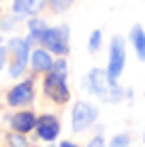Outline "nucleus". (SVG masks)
Segmentation results:
<instances>
[{
	"label": "nucleus",
	"instance_id": "obj_11",
	"mask_svg": "<svg viewBox=\"0 0 145 147\" xmlns=\"http://www.w3.org/2000/svg\"><path fill=\"white\" fill-rule=\"evenodd\" d=\"M47 0H13V11L15 15L24 17V15H38Z\"/></svg>",
	"mask_w": 145,
	"mask_h": 147
},
{
	"label": "nucleus",
	"instance_id": "obj_21",
	"mask_svg": "<svg viewBox=\"0 0 145 147\" xmlns=\"http://www.w3.org/2000/svg\"><path fill=\"white\" fill-rule=\"evenodd\" d=\"M60 147H79V145L71 143V141H62V143H60Z\"/></svg>",
	"mask_w": 145,
	"mask_h": 147
},
{
	"label": "nucleus",
	"instance_id": "obj_6",
	"mask_svg": "<svg viewBox=\"0 0 145 147\" xmlns=\"http://www.w3.org/2000/svg\"><path fill=\"white\" fill-rule=\"evenodd\" d=\"M98 117V109L92 107L90 102H83V100H79V102L73 105V111H71V124H73V130L75 132H83L86 128L96 121Z\"/></svg>",
	"mask_w": 145,
	"mask_h": 147
},
{
	"label": "nucleus",
	"instance_id": "obj_18",
	"mask_svg": "<svg viewBox=\"0 0 145 147\" xmlns=\"http://www.w3.org/2000/svg\"><path fill=\"white\" fill-rule=\"evenodd\" d=\"M51 70H56V73H60V75H68V64H66V58H58L56 62H53V68Z\"/></svg>",
	"mask_w": 145,
	"mask_h": 147
},
{
	"label": "nucleus",
	"instance_id": "obj_5",
	"mask_svg": "<svg viewBox=\"0 0 145 147\" xmlns=\"http://www.w3.org/2000/svg\"><path fill=\"white\" fill-rule=\"evenodd\" d=\"M124 66H126V45L122 36H113L109 43V64H107V77L115 81L122 77Z\"/></svg>",
	"mask_w": 145,
	"mask_h": 147
},
{
	"label": "nucleus",
	"instance_id": "obj_3",
	"mask_svg": "<svg viewBox=\"0 0 145 147\" xmlns=\"http://www.w3.org/2000/svg\"><path fill=\"white\" fill-rule=\"evenodd\" d=\"M30 40L32 38H11L7 43L9 47V55H11V62H9V75L11 77H22L24 70L28 66L30 60Z\"/></svg>",
	"mask_w": 145,
	"mask_h": 147
},
{
	"label": "nucleus",
	"instance_id": "obj_2",
	"mask_svg": "<svg viewBox=\"0 0 145 147\" xmlns=\"http://www.w3.org/2000/svg\"><path fill=\"white\" fill-rule=\"evenodd\" d=\"M36 40L41 43V47H45L49 53H56L58 58H62V55H66L71 51V32H68V26H47L36 36Z\"/></svg>",
	"mask_w": 145,
	"mask_h": 147
},
{
	"label": "nucleus",
	"instance_id": "obj_22",
	"mask_svg": "<svg viewBox=\"0 0 145 147\" xmlns=\"http://www.w3.org/2000/svg\"><path fill=\"white\" fill-rule=\"evenodd\" d=\"M143 139H145V134H143Z\"/></svg>",
	"mask_w": 145,
	"mask_h": 147
},
{
	"label": "nucleus",
	"instance_id": "obj_8",
	"mask_svg": "<svg viewBox=\"0 0 145 147\" xmlns=\"http://www.w3.org/2000/svg\"><path fill=\"white\" fill-rule=\"evenodd\" d=\"M34 130H36L38 139L53 141V139H58V134H60V119L51 113H45L36 119V128Z\"/></svg>",
	"mask_w": 145,
	"mask_h": 147
},
{
	"label": "nucleus",
	"instance_id": "obj_20",
	"mask_svg": "<svg viewBox=\"0 0 145 147\" xmlns=\"http://www.w3.org/2000/svg\"><path fill=\"white\" fill-rule=\"evenodd\" d=\"M88 147H107V145H105L103 136H94V139L90 141V145H88Z\"/></svg>",
	"mask_w": 145,
	"mask_h": 147
},
{
	"label": "nucleus",
	"instance_id": "obj_1",
	"mask_svg": "<svg viewBox=\"0 0 145 147\" xmlns=\"http://www.w3.org/2000/svg\"><path fill=\"white\" fill-rule=\"evenodd\" d=\"M88 90L92 94L100 96L103 100H109V102H119L124 98L122 88L115 81L109 79L107 70H103V68H92V73L88 75Z\"/></svg>",
	"mask_w": 145,
	"mask_h": 147
},
{
	"label": "nucleus",
	"instance_id": "obj_13",
	"mask_svg": "<svg viewBox=\"0 0 145 147\" xmlns=\"http://www.w3.org/2000/svg\"><path fill=\"white\" fill-rule=\"evenodd\" d=\"M47 28V24H45V19H41V17H36L34 15L32 19H28V30H30V38L32 40H36V36L43 32V30Z\"/></svg>",
	"mask_w": 145,
	"mask_h": 147
},
{
	"label": "nucleus",
	"instance_id": "obj_19",
	"mask_svg": "<svg viewBox=\"0 0 145 147\" xmlns=\"http://www.w3.org/2000/svg\"><path fill=\"white\" fill-rule=\"evenodd\" d=\"M7 53H9V47L2 43V36H0V70H2L4 62H7Z\"/></svg>",
	"mask_w": 145,
	"mask_h": 147
},
{
	"label": "nucleus",
	"instance_id": "obj_15",
	"mask_svg": "<svg viewBox=\"0 0 145 147\" xmlns=\"http://www.w3.org/2000/svg\"><path fill=\"white\" fill-rule=\"evenodd\" d=\"M100 45H103V32H100V30H92V34H90V38H88V49H90V53H92V51H98V49H100Z\"/></svg>",
	"mask_w": 145,
	"mask_h": 147
},
{
	"label": "nucleus",
	"instance_id": "obj_4",
	"mask_svg": "<svg viewBox=\"0 0 145 147\" xmlns=\"http://www.w3.org/2000/svg\"><path fill=\"white\" fill-rule=\"evenodd\" d=\"M43 92L49 100L58 105H64L71 100V90L66 85V75H60L56 70H49L45 73V79H43Z\"/></svg>",
	"mask_w": 145,
	"mask_h": 147
},
{
	"label": "nucleus",
	"instance_id": "obj_14",
	"mask_svg": "<svg viewBox=\"0 0 145 147\" xmlns=\"http://www.w3.org/2000/svg\"><path fill=\"white\" fill-rule=\"evenodd\" d=\"M73 2H75V0H47L49 9H51L53 13H64V11H68V9L73 7Z\"/></svg>",
	"mask_w": 145,
	"mask_h": 147
},
{
	"label": "nucleus",
	"instance_id": "obj_7",
	"mask_svg": "<svg viewBox=\"0 0 145 147\" xmlns=\"http://www.w3.org/2000/svg\"><path fill=\"white\" fill-rule=\"evenodd\" d=\"M32 100H34V81L32 79L19 81L7 94V105L9 107H24V105H30Z\"/></svg>",
	"mask_w": 145,
	"mask_h": 147
},
{
	"label": "nucleus",
	"instance_id": "obj_12",
	"mask_svg": "<svg viewBox=\"0 0 145 147\" xmlns=\"http://www.w3.org/2000/svg\"><path fill=\"white\" fill-rule=\"evenodd\" d=\"M130 43L134 47V53H137V58L145 62V30L143 26H132L130 30Z\"/></svg>",
	"mask_w": 145,
	"mask_h": 147
},
{
	"label": "nucleus",
	"instance_id": "obj_9",
	"mask_svg": "<svg viewBox=\"0 0 145 147\" xmlns=\"http://www.w3.org/2000/svg\"><path fill=\"white\" fill-rule=\"evenodd\" d=\"M53 62L56 60L51 58V53L47 51L45 47H38V49H34L32 53H30V66H32L34 73H49V70L53 68Z\"/></svg>",
	"mask_w": 145,
	"mask_h": 147
},
{
	"label": "nucleus",
	"instance_id": "obj_10",
	"mask_svg": "<svg viewBox=\"0 0 145 147\" xmlns=\"http://www.w3.org/2000/svg\"><path fill=\"white\" fill-rule=\"evenodd\" d=\"M36 115L32 111H17V113L11 117V128L15 132H22V134H28L30 130L36 128Z\"/></svg>",
	"mask_w": 145,
	"mask_h": 147
},
{
	"label": "nucleus",
	"instance_id": "obj_16",
	"mask_svg": "<svg viewBox=\"0 0 145 147\" xmlns=\"http://www.w3.org/2000/svg\"><path fill=\"white\" fill-rule=\"evenodd\" d=\"M7 143L11 147H28V141L24 139L22 132H13V134H7Z\"/></svg>",
	"mask_w": 145,
	"mask_h": 147
},
{
	"label": "nucleus",
	"instance_id": "obj_17",
	"mask_svg": "<svg viewBox=\"0 0 145 147\" xmlns=\"http://www.w3.org/2000/svg\"><path fill=\"white\" fill-rule=\"evenodd\" d=\"M130 145V136L128 134H115L111 139V143H109V147H128Z\"/></svg>",
	"mask_w": 145,
	"mask_h": 147
}]
</instances>
